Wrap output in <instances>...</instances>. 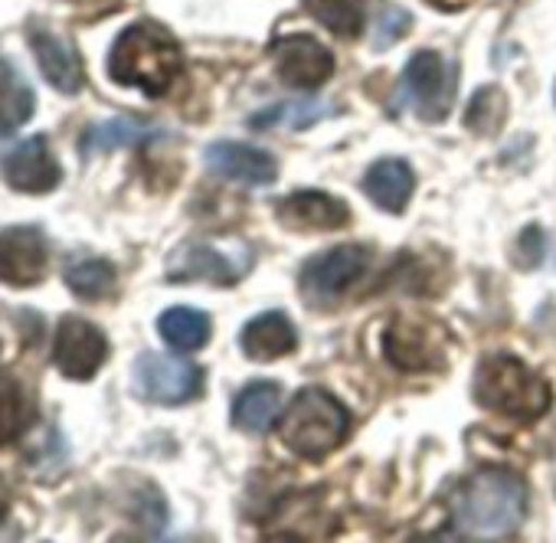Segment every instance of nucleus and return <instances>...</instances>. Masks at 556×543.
<instances>
[{"label": "nucleus", "instance_id": "obj_1", "mask_svg": "<svg viewBox=\"0 0 556 543\" xmlns=\"http://www.w3.org/2000/svg\"><path fill=\"white\" fill-rule=\"evenodd\" d=\"M527 517V484L504 468L465 478L452 494V536L510 540Z\"/></svg>", "mask_w": 556, "mask_h": 543}, {"label": "nucleus", "instance_id": "obj_2", "mask_svg": "<svg viewBox=\"0 0 556 543\" xmlns=\"http://www.w3.org/2000/svg\"><path fill=\"white\" fill-rule=\"evenodd\" d=\"M184 73L177 40L157 24H131L109 53V76L118 86H135L144 96H164Z\"/></svg>", "mask_w": 556, "mask_h": 543}, {"label": "nucleus", "instance_id": "obj_3", "mask_svg": "<svg viewBox=\"0 0 556 543\" xmlns=\"http://www.w3.org/2000/svg\"><path fill=\"white\" fill-rule=\"evenodd\" d=\"M475 400L504 419L533 422L549 409L553 390L523 361H517L510 354H494V357H484L478 367Z\"/></svg>", "mask_w": 556, "mask_h": 543}, {"label": "nucleus", "instance_id": "obj_4", "mask_svg": "<svg viewBox=\"0 0 556 543\" xmlns=\"http://www.w3.org/2000/svg\"><path fill=\"white\" fill-rule=\"evenodd\" d=\"M348 432H351V413L328 390L318 387L302 390L282 419V442L312 462L331 455L348 439Z\"/></svg>", "mask_w": 556, "mask_h": 543}, {"label": "nucleus", "instance_id": "obj_5", "mask_svg": "<svg viewBox=\"0 0 556 543\" xmlns=\"http://www.w3.org/2000/svg\"><path fill=\"white\" fill-rule=\"evenodd\" d=\"M367 268H370V249L367 245H357V242L334 245V249L305 262L302 276H299L302 299L308 305H331L364 279Z\"/></svg>", "mask_w": 556, "mask_h": 543}, {"label": "nucleus", "instance_id": "obj_6", "mask_svg": "<svg viewBox=\"0 0 556 543\" xmlns=\"http://www.w3.org/2000/svg\"><path fill=\"white\" fill-rule=\"evenodd\" d=\"M383 354L406 374L442 370L448 361V334L439 321L400 318L383 331Z\"/></svg>", "mask_w": 556, "mask_h": 543}, {"label": "nucleus", "instance_id": "obj_7", "mask_svg": "<svg viewBox=\"0 0 556 543\" xmlns=\"http://www.w3.org/2000/svg\"><path fill=\"white\" fill-rule=\"evenodd\" d=\"M135 390L141 400L157 406H184L200 396L203 390V370L184 357L167 354H141L135 361Z\"/></svg>", "mask_w": 556, "mask_h": 543}, {"label": "nucleus", "instance_id": "obj_8", "mask_svg": "<svg viewBox=\"0 0 556 543\" xmlns=\"http://www.w3.org/2000/svg\"><path fill=\"white\" fill-rule=\"evenodd\" d=\"M400 102H413L422 122H442L455 102V79L445 60L432 50H419L400 79Z\"/></svg>", "mask_w": 556, "mask_h": 543}, {"label": "nucleus", "instance_id": "obj_9", "mask_svg": "<svg viewBox=\"0 0 556 543\" xmlns=\"http://www.w3.org/2000/svg\"><path fill=\"white\" fill-rule=\"evenodd\" d=\"M47 236L40 226H0V282L30 289L47 276Z\"/></svg>", "mask_w": 556, "mask_h": 543}, {"label": "nucleus", "instance_id": "obj_10", "mask_svg": "<svg viewBox=\"0 0 556 543\" xmlns=\"http://www.w3.org/2000/svg\"><path fill=\"white\" fill-rule=\"evenodd\" d=\"M275 70L286 86L292 89H318L334 73V56L325 43H318L308 34H292L271 43Z\"/></svg>", "mask_w": 556, "mask_h": 543}, {"label": "nucleus", "instance_id": "obj_11", "mask_svg": "<svg viewBox=\"0 0 556 543\" xmlns=\"http://www.w3.org/2000/svg\"><path fill=\"white\" fill-rule=\"evenodd\" d=\"M53 357H56V367L70 380H92L102 370L105 357H109V341L92 321H86L79 315H70L56 328Z\"/></svg>", "mask_w": 556, "mask_h": 543}, {"label": "nucleus", "instance_id": "obj_12", "mask_svg": "<svg viewBox=\"0 0 556 543\" xmlns=\"http://www.w3.org/2000/svg\"><path fill=\"white\" fill-rule=\"evenodd\" d=\"M60 164L43 135L24 138L4 154V180L21 193H47L60 184Z\"/></svg>", "mask_w": 556, "mask_h": 543}, {"label": "nucleus", "instance_id": "obj_13", "mask_svg": "<svg viewBox=\"0 0 556 543\" xmlns=\"http://www.w3.org/2000/svg\"><path fill=\"white\" fill-rule=\"evenodd\" d=\"M203 161L210 167V174L223 177V180H236V184H271L278 177V164L268 151L255 148V144H239V141H216L203 151Z\"/></svg>", "mask_w": 556, "mask_h": 543}, {"label": "nucleus", "instance_id": "obj_14", "mask_svg": "<svg viewBox=\"0 0 556 543\" xmlns=\"http://www.w3.org/2000/svg\"><path fill=\"white\" fill-rule=\"evenodd\" d=\"M351 210L344 200L325 193V190H299L278 203V223L302 232H328L348 226Z\"/></svg>", "mask_w": 556, "mask_h": 543}, {"label": "nucleus", "instance_id": "obj_15", "mask_svg": "<svg viewBox=\"0 0 556 543\" xmlns=\"http://www.w3.org/2000/svg\"><path fill=\"white\" fill-rule=\"evenodd\" d=\"M30 47L37 56L40 73L47 76V83L63 92V96H76L83 89V63L73 50V43H66L63 37H56L53 30H34L30 34Z\"/></svg>", "mask_w": 556, "mask_h": 543}, {"label": "nucleus", "instance_id": "obj_16", "mask_svg": "<svg viewBox=\"0 0 556 543\" xmlns=\"http://www.w3.org/2000/svg\"><path fill=\"white\" fill-rule=\"evenodd\" d=\"M299 344L295 325L282 315V312H265L252 321H245V328L239 331V348L249 361L268 364L292 354Z\"/></svg>", "mask_w": 556, "mask_h": 543}, {"label": "nucleus", "instance_id": "obj_17", "mask_svg": "<svg viewBox=\"0 0 556 543\" xmlns=\"http://www.w3.org/2000/svg\"><path fill=\"white\" fill-rule=\"evenodd\" d=\"M167 276L174 282H193V279H206V282H219L229 286L242 276V268H236L223 252H216L210 242H184L174 255H170V272Z\"/></svg>", "mask_w": 556, "mask_h": 543}, {"label": "nucleus", "instance_id": "obj_18", "mask_svg": "<svg viewBox=\"0 0 556 543\" xmlns=\"http://www.w3.org/2000/svg\"><path fill=\"white\" fill-rule=\"evenodd\" d=\"M413 187H416L413 167L396 157L370 164V171L364 177V193L387 213H403L409 206Z\"/></svg>", "mask_w": 556, "mask_h": 543}, {"label": "nucleus", "instance_id": "obj_19", "mask_svg": "<svg viewBox=\"0 0 556 543\" xmlns=\"http://www.w3.org/2000/svg\"><path fill=\"white\" fill-rule=\"evenodd\" d=\"M278 409H282V387L271 380H255L236 396L232 422L245 432H265L275 422Z\"/></svg>", "mask_w": 556, "mask_h": 543}, {"label": "nucleus", "instance_id": "obj_20", "mask_svg": "<svg viewBox=\"0 0 556 543\" xmlns=\"http://www.w3.org/2000/svg\"><path fill=\"white\" fill-rule=\"evenodd\" d=\"M34 89L27 86L24 73L8 63V60H0V131H17L24 128L30 118H34Z\"/></svg>", "mask_w": 556, "mask_h": 543}, {"label": "nucleus", "instance_id": "obj_21", "mask_svg": "<svg viewBox=\"0 0 556 543\" xmlns=\"http://www.w3.org/2000/svg\"><path fill=\"white\" fill-rule=\"evenodd\" d=\"M157 128H151L148 122H138L131 115H118V118H109L102 125H92L86 135H83V154H102V151H115V148H131V144H141L148 138H154Z\"/></svg>", "mask_w": 556, "mask_h": 543}, {"label": "nucleus", "instance_id": "obj_22", "mask_svg": "<svg viewBox=\"0 0 556 543\" xmlns=\"http://www.w3.org/2000/svg\"><path fill=\"white\" fill-rule=\"evenodd\" d=\"M157 334L174 348V351H200L210 341V318L197 308L177 305L167 308L157 318Z\"/></svg>", "mask_w": 556, "mask_h": 543}, {"label": "nucleus", "instance_id": "obj_23", "mask_svg": "<svg viewBox=\"0 0 556 543\" xmlns=\"http://www.w3.org/2000/svg\"><path fill=\"white\" fill-rule=\"evenodd\" d=\"M302 8L321 24L328 27L334 37H348L354 40L364 24H367V8L364 0H302Z\"/></svg>", "mask_w": 556, "mask_h": 543}, {"label": "nucleus", "instance_id": "obj_24", "mask_svg": "<svg viewBox=\"0 0 556 543\" xmlns=\"http://www.w3.org/2000/svg\"><path fill=\"white\" fill-rule=\"evenodd\" d=\"M66 286L79 299L99 302V299L112 295V289H115V268L105 258H83L66 268Z\"/></svg>", "mask_w": 556, "mask_h": 543}, {"label": "nucleus", "instance_id": "obj_25", "mask_svg": "<svg viewBox=\"0 0 556 543\" xmlns=\"http://www.w3.org/2000/svg\"><path fill=\"white\" fill-rule=\"evenodd\" d=\"M27 422H30V403L24 387L11 374L0 370V445L14 442Z\"/></svg>", "mask_w": 556, "mask_h": 543}, {"label": "nucleus", "instance_id": "obj_26", "mask_svg": "<svg viewBox=\"0 0 556 543\" xmlns=\"http://www.w3.org/2000/svg\"><path fill=\"white\" fill-rule=\"evenodd\" d=\"M504 109H507L504 92L494 89V86H481L475 92V99L468 102L465 128L475 131V135H494L504 125Z\"/></svg>", "mask_w": 556, "mask_h": 543}, {"label": "nucleus", "instance_id": "obj_27", "mask_svg": "<svg viewBox=\"0 0 556 543\" xmlns=\"http://www.w3.org/2000/svg\"><path fill=\"white\" fill-rule=\"evenodd\" d=\"M325 112H328V105H318V102L275 105V109L255 115L249 125H252V128H271V125H278V122H286V125H292V128H308V125H315L318 118H325Z\"/></svg>", "mask_w": 556, "mask_h": 543}, {"label": "nucleus", "instance_id": "obj_28", "mask_svg": "<svg viewBox=\"0 0 556 543\" xmlns=\"http://www.w3.org/2000/svg\"><path fill=\"white\" fill-rule=\"evenodd\" d=\"M413 30V14L396 4H383L377 11V27H374V50H390Z\"/></svg>", "mask_w": 556, "mask_h": 543}, {"label": "nucleus", "instance_id": "obj_29", "mask_svg": "<svg viewBox=\"0 0 556 543\" xmlns=\"http://www.w3.org/2000/svg\"><path fill=\"white\" fill-rule=\"evenodd\" d=\"M70 4L83 14V17H89V21H99V17H109V14H115L118 8H122V0H70Z\"/></svg>", "mask_w": 556, "mask_h": 543}, {"label": "nucleus", "instance_id": "obj_30", "mask_svg": "<svg viewBox=\"0 0 556 543\" xmlns=\"http://www.w3.org/2000/svg\"><path fill=\"white\" fill-rule=\"evenodd\" d=\"M432 4L439 8V11H462L468 0H432Z\"/></svg>", "mask_w": 556, "mask_h": 543}, {"label": "nucleus", "instance_id": "obj_31", "mask_svg": "<svg viewBox=\"0 0 556 543\" xmlns=\"http://www.w3.org/2000/svg\"><path fill=\"white\" fill-rule=\"evenodd\" d=\"M8 510V491H4V484H0V514Z\"/></svg>", "mask_w": 556, "mask_h": 543}, {"label": "nucleus", "instance_id": "obj_32", "mask_svg": "<svg viewBox=\"0 0 556 543\" xmlns=\"http://www.w3.org/2000/svg\"><path fill=\"white\" fill-rule=\"evenodd\" d=\"M553 99H556V86H553Z\"/></svg>", "mask_w": 556, "mask_h": 543}]
</instances>
